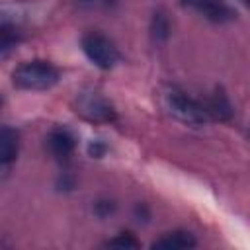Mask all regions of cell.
<instances>
[{"label":"cell","mask_w":250,"mask_h":250,"mask_svg":"<svg viewBox=\"0 0 250 250\" xmlns=\"http://www.w3.org/2000/svg\"><path fill=\"white\" fill-rule=\"evenodd\" d=\"M12 80L23 90H49L59 82V70L47 61H27L14 70Z\"/></svg>","instance_id":"cell-1"},{"label":"cell","mask_w":250,"mask_h":250,"mask_svg":"<svg viewBox=\"0 0 250 250\" xmlns=\"http://www.w3.org/2000/svg\"><path fill=\"white\" fill-rule=\"evenodd\" d=\"M166 105L170 109V113L180 119L182 123L186 125H191V127H201L205 125L207 121V111L203 107V104L195 102L193 98H189L188 94L180 92V90H172L168 92L166 96Z\"/></svg>","instance_id":"cell-2"},{"label":"cell","mask_w":250,"mask_h":250,"mask_svg":"<svg viewBox=\"0 0 250 250\" xmlns=\"http://www.w3.org/2000/svg\"><path fill=\"white\" fill-rule=\"evenodd\" d=\"M82 51L84 55L98 66V68H113L115 62L119 61V51L113 45V41H109L105 35L102 33H86L82 37Z\"/></svg>","instance_id":"cell-3"},{"label":"cell","mask_w":250,"mask_h":250,"mask_svg":"<svg viewBox=\"0 0 250 250\" xmlns=\"http://www.w3.org/2000/svg\"><path fill=\"white\" fill-rule=\"evenodd\" d=\"M76 107H78L76 111H80L86 119H90L94 123H109L115 119V109L98 92L80 94L76 100Z\"/></svg>","instance_id":"cell-4"},{"label":"cell","mask_w":250,"mask_h":250,"mask_svg":"<svg viewBox=\"0 0 250 250\" xmlns=\"http://www.w3.org/2000/svg\"><path fill=\"white\" fill-rule=\"evenodd\" d=\"M180 2L188 8H193L195 12H199L201 16H205L207 20L217 21V23L230 21L236 16L234 10L229 4H225L223 0H180Z\"/></svg>","instance_id":"cell-5"},{"label":"cell","mask_w":250,"mask_h":250,"mask_svg":"<svg viewBox=\"0 0 250 250\" xmlns=\"http://www.w3.org/2000/svg\"><path fill=\"white\" fill-rule=\"evenodd\" d=\"M47 145H49V150L59 158V160H66L70 158V154L74 152V146H76V141L72 137V133L68 129H53L47 137Z\"/></svg>","instance_id":"cell-6"},{"label":"cell","mask_w":250,"mask_h":250,"mask_svg":"<svg viewBox=\"0 0 250 250\" xmlns=\"http://www.w3.org/2000/svg\"><path fill=\"white\" fill-rule=\"evenodd\" d=\"M203 107H205L207 115H211V117H215V119H219V121H229V119L232 117V105H230L227 94H225L221 88H217V90L207 98V102L203 104Z\"/></svg>","instance_id":"cell-7"},{"label":"cell","mask_w":250,"mask_h":250,"mask_svg":"<svg viewBox=\"0 0 250 250\" xmlns=\"http://www.w3.org/2000/svg\"><path fill=\"white\" fill-rule=\"evenodd\" d=\"M18 148H20L18 131H14L12 127H2V133H0V162H2L4 168L10 166L16 160Z\"/></svg>","instance_id":"cell-8"},{"label":"cell","mask_w":250,"mask_h":250,"mask_svg":"<svg viewBox=\"0 0 250 250\" xmlns=\"http://www.w3.org/2000/svg\"><path fill=\"white\" fill-rule=\"evenodd\" d=\"M197 242L188 230H174L152 242V248H193Z\"/></svg>","instance_id":"cell-9"},{"label":"cell","mask_w":250,"mask_h":250,"mask_svg":"<svg viewBox=\"0 0 250 250\" xmlns=\"http://www.w3.org/2000/svg\"><path fill=\"white\" fill-rule=\"evenodd\" d=\"M150 35L156 43H164L168 37H170V20L168 16L158 10L152 14V20H150Z\"/></svg>","instance_id":"cell-10"},{"label":"cell","mask_w":250,"mask_h":250,"mask_svg":"<svg viewBox=\"0 0 250 250\" xmlns=\"http://www.w3.org/2000/svg\"><path fill=\"white\" fill-rule=\"evenodd\" d=\"M18 41V35H16V29L8 23H2V31H0V45H2V55H6Z\"/></svg>","instance_id":"cell-11"},{"label":"cell","mask_w":250,"mask_h":250,"mask_svg":"<svg viewBox=\"0 0 250 250\" xmlns=\"http://www.w3.org/2000/svg\"><path fill=\"white\" fill-rule=\"evenodd\" d=\"M105 246H113V248H139V240L131 232H119L115 238L107 240Z\"/></svg>","instance_id":"cell-12"},{"label":"cell","mask_w":250,"mask_h":250,"mask_svg":"<svg viewBox=\"0 0 250 250\" xmlns=\"http://www.w3.org/2000/svg\"><path fill=\"white\" fill-rule=\"evenodd\" d=\"M113 211H115V203L109 201V199H100V201H96V205H94V213H96L98 217H107V215H111Z\"/></svg>","instance_id":"cell-13"},{"label":"cell","mask_w":250,"mask_h":250,"mask_svg":"<svg viewBox=\"0 0 250 250\" xmlns=\"http://www.w3.org/2000/svg\"><path fill=\"white\" fill-rule=\"evenodd\" d=\"M88 152L92 154V156H96V158H100L104 152H105V146L100 143V141H94L90 146H88Z\"/></svg>","instance_id":"cell-14"},{"label":"cell","mask_w":250,"mask_h":250,"mask_svg":"<svg viewBox=\"0 0 250 250\" xmlns=\"http://www.w3.org/2000/svg\"><path fill=\"white\" fill-rule=\"evenodd\" d=\"M240 2H244V4H246V6L250 8V0H240Z\"/></svg>","instance_id":"cell-15"},{"label":"cell","mask_w":250,"mask_h":250,"mask_svg":"<svg viewBox=\"0 0 250 250\" xmlns=\"http://www.w3.org/2000/svg\"><path fill=\"white\" fill-rule=\"evenodd\" d=\"M82 2H92V0H82Z\"/></svg>","instance_id":"cell-16"}]
</instances>
